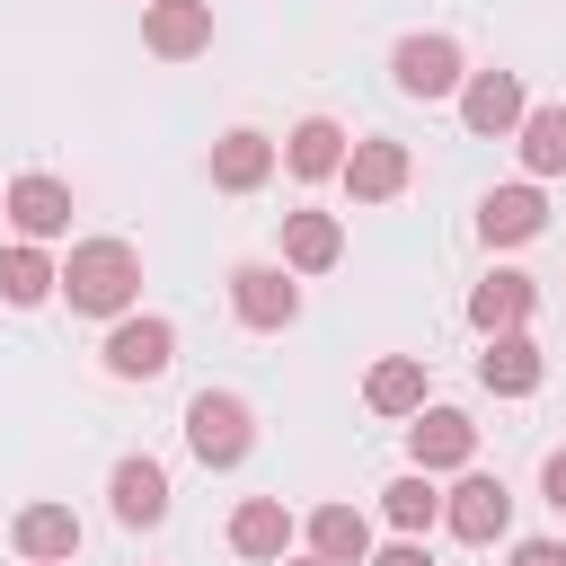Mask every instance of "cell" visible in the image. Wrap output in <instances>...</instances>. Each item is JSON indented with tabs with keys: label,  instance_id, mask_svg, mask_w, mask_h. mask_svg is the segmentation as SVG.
I'll return each instance as SVG.
<instances>
[{
	"label": "cell",
	"instance_id": "cell-23",
	"mask_svg": "<svg viewBox=\"0 0 566 566\" xmlns=\"http://www.w3.org/2000/svg\"><path fill=\"white\" fill-rule=\"evenodd\" d=\"M53 283H62V265H53V256H44L35 239L0 248V301H9V310H35V301H44Z\"/></svg>",
	"mask_w": 566,
	"mask_h": 566
},
{
	"label": "cell",
	"instance_id": "cell-4",
	"mask_svg": "<svg viewBox=\"0 0 566 566\" xmlns=\"http://www.w3.org/2000/svg\"><path fill=\"white\" fill-rule=\"evenodd\" d=\"M230 310H239V327H256V336L292 327V318H301L292 265H230Z\"/></svg>",
	"mask_w": 566,
	"mask_h": 566
},
{
	"label": "cell",
	"instance_id": "cell-21",
	"mask_svg": "<svg viewBox=\"0 0 566 566\" xmlns=\"http://www.w3.org/2000/svg\"><path fill=\"white\" fill-rule=\"evenodd\" d=\"M310 557H327V566H363V557H371V522H363L354 504H318V513H310Z\"/></svg>",
	"mask_w": 566,
	"mask_h": 566
},
{
	"label": "cell",
	"instance_id": "cell-3",
	"mask_svg": "<svg viewBox=\"0 0 566 566\" xmlns=\"http://www.w3.org/2000/svg\"><path fill=\"white\" fill-rule=\"evenodd\" d=\"M389 80H398V97H460L469 62H460V44H451V35H398Z\"/></svg>",
	"mask_w": 566,
	"mask_h": 566
},
{
	"label": "cell",
	"instance_id": "cell-1",
	"mask_svg": "<svg viewBox=\"0 0 566 566\" xmlns=\"http://www.w3.org/2000/svg\"><path fill=\"white\" fill-rule=\"evenodd\" d=\"M80 318H124L133 301H142V256H133V239H80L71 256H62V283H53Z\"/></svg>",
	"mask_w": 566,
	"mask_h": 566
},
{
	"label": "cell",
	"instance_id": "cell-29",
	"mask_svg": "<svg viewBox=\"0 0 566 566\" xmlns=\"http://www.w3.org/2000/svg\"><path fill=\"white\" fill-rule=\"evenodd\" d=\"M274 566H327V557H274Z\"/></svg>",
	"mask_w": 566,
	"mask_h": 566
},
{
	"label": "cell",
	"instance_id": "cell-24",
	"mask_svg": "<svg viewBox=\"0 0 566 566\" xmlns=\"http://www.w3.org/2000/svg\"><path fill=\"white\" fill-rule=\"evenodd\" d=\"M513 142H522V168L531 177H566V106H522Z\"/></svg>",
	"mask_w": 566,
	"mask_h": 566
},
{
	"label": "cell",
	"instance_id": "cell-12",
	"mask_svg": "<svg viewBox=\"0 0 566 566\" xmlns=\"http://www.w3.org/2000/svg\"><path fill=\"white\" fill-rule=\"evenodd\" d=\"M106 495H115V522H133V531H150V522H168V469H159L150 451H133V460H115V478H106Z\"/></svg>",
	"mask_w": 566,
	"mask_h": 566
},
{
	"label": "cell",
	"instance_id": "cell-20",
	"mask_svg": "<svg viewBox=\"0 0 566 566\" xmlns=\"http://www.w3.org/2000/svg\"><path fill=\"white\" fill-rule=\"evenodd\" d=\"M283 168H292V177H336V168H345V124H336V115H301V124L283 133Z\"/></svg>",
	"mask_w": 566,
	"mask_h": 566
},
{
	"label": "cell",
	"instance_id": "cell-11",
	"mask_svg": "<svg viewBox=\"0 0 566 566\" xmlns=\"http://www.w3.org/2000/svg\"><path fill=\"white\" fill-rule=\"evenodd\" d=\"M336 177H345V195H354V203H389V195L407 186V142L371 133V142H354V150H345V168H336Z\"/></svg>",
	"mask_w": 566,
	"mask_h": 566
},
{
	"label": "cell",
	"instance_id": "cell-16",
	"mask_svg": "<svg viewBox=\"0 0 566 566\" xmlns=\"http://www.w3.org/2000/svg\"><path fill=\"white\" fill-rule=\"evenodd\" d=\"M9 539H18V557H35V566H71V557H80V513H71V504H27Z\"/></svg>",
	"mask_w": 566,
	"mask_h": 566
},
{
	"label": "cell",
	"instance_id": "cell-2",
	"mask_svg": "<svg viewBox=\"0 0 566 566\" xmlns=\"http://www.w3.org/2000/svg\"><path fill=\"white\" fill-rule=\"evenodd\" d=\"M186 451H195L203 469H239V460L256 451L248 398H239V389H195V398H186Z\"/></svg>",
	"mask_w": 566,
	"mask_h": 566
},
{
	"label": "cell",
	"instance_id": "cell-10",
	"mask_svg": "<svg viewBox=\"0 0 566 566\" xmlns=\"http://www.w3.org/2000/svg\"><path fill=\"white\" fill-rule=\"evenodd\" d=\"M539 230H548L539 177H531V186H495V195L478 203V239H486V248H522V239H539Z\"/></svg>",
	"mask_w": 566,
	"mask_h": 566
},
{
	"label": "cell",
	"instance_id": "cell-26",
	"mask_svg": "<svg viewBox=\"0 0 566 566\" xmlns=\"http://www.w3.org/2000/svg\"><path fill=\"white\" fill-rule=\"evenodd\" d=\"M363 566H433V557H424V539H416V531H398V539H389V548H371Z\"/></svg>",
	"mask_w": 566,
	"mask_h": 566
},
{
	"label": "cell",
	"instance_id": "cell-25",
	"mask_svg": "<svg viewBox=\"0 0 566 566\" xmlns=\"http://www.w3.org/2000/svg\"><path fill=\"white\" fill-rule=\"evenodd\" d=\"M380 513H389L398 531H416V539H424V531L442 522V495H433V478H424V469H407V478H389V486H380Z\"/></svg>",
	"mask_w": 566,
	"mask_h": 566
},
{
	"label": "cell",
	"instance_id": "cell-15",
	"mask_svg": "<svg viewBox=\"0 0 566 566\" xmlns=\"http://www.w3.org/2000/svg\"><path fill=\"white\" fill-rule=\"evenodd\" d=\"M539 371H548V363H539V345H531L522 327L486 336V354H478V380H486L495 398H531V389H539Z\"/></svg>",
	"mask_w": 566,
	"mask_h": 566
},
{
	"label": "cell",
	"instance_id": "cell-27",
	"mask_svg": "<svg viewBox=\"0 0 566 566\" xmlns=\"http://www.w3.org/2000/svg\"><path fill=\"white\" fill-rule=\"evenodd\" d=\"M513 566H566L557 539H513Z\"/></svg>",
	"mask_w": 566,
	"mask_h": 566
},
{
	"label": "cell",
	"instance_id": "cell-5",
	"mask_svg": "<svg viewBox=\"0 0 566 566\" xmlns=\"http://www.w3.org/2000/svg\"><path fill=\"white\" fill-rule=\"evenodd\" d=\"M168 363H177V327H168V318H133V310H124V318L106 327V371H115V380H159Z\"/></svg>",
	"mask_w": 566,
	"mask_h": 566
},
{
	"label": "cell",
	"instance_id": "cell-6",
	"mask_svg": "<svg viewBox=\"0 0 566 566\" xmlns=\"http://www.w3.org/2000/svg\"><path fill=\"white\" fill-rule=\"evenodd\" d=\"M442 522H451V539H469V548H486V539H504L513 531V495H504V478H460L451 495H442Z\"/></svg>",
	"mask_w": 566,
	"mask_h": 566
},
{
	"label": "cell",
	"instance_id": "cell-9",
	"mask_svg": "<svg viewBox=\"0 0 566 566\" xmlns=\"http://www.w3.org/2000/svg\"><path fill=\"white\" fill-rule=\"evenodd\" d=\"M522 80L513 71H478V80H460V124L478 133V142H504L513 124H522Z\"/></svg>",
	"mask_w": 566,
	"mask_h": 566
},
{
	"label": "cell",
	"instance_id": "cell-19",
	"mask_svg": "<svg viewBox=\"0 0 566 566\" xmlns=\"http://www.w3.org/2000/svg\"><path fill=\"white\" fill-rule=\"evenodd\" d=\"M345 256V221L336 212H283V265L292 274H327Z\"/></svg>",
	"mask_w": 566,
	"mask_h": 566
},
{
	"label": "cell",
	"instance_id": "cell-14",
	"mask_svg": "<svg viewBox=\"0 0 566 566\" xmlns=\"http://www.w3.org/2000/svg\"><path fill=\"white\" fill-rule=\"evenodd\" d=\"M531 301H539V283H531V274H513V265H495V274L469 292V327H478V336H504V327H522V318H531Z\"/></svg>",
	"mask_w": 566,
	"mask_h": 566
},
{
	"label": "cell",
	"instance_id": "cell-13",
	"mask_svg": "<svg viewBox=\"0 0 566 566\" xmlns=\"http://www.w3.org/2000/svg\"><path fill=\"white\" fill-rule=\"evenodd\" d=\"M9 221H18V239H35V248L62 239V230H71V186H62V177H18V186H9Z\"/></svg>",
	"mask_w": 566,
	"mask_h": 566
},
{
	"label": "cell",
	"instance_id": "cell-7",
	"mask_svg": "<svg viewBox=\"0 0 566 566\" xmlns=\"http://www.w3.org/2000/svg\"><path fill=\"white\" fill-rule=\"evenodd\" d=\"M142 44L159 62H195L212 44V0H142Z\"/></svg>",
	"mask_w": 566,
	"mask_h": 566
},
{
	"label": "cell",
	"instance_id": "cell-18",
	"mask_svg": "<svg viewBox=\"0 0 566 566\" xmlns=\"http://www.w3.org/2000/svg\"><path fill=\"white\" fill-rule=\"evenodd\" d=\"M265 177H274V142H265V133L239 124V133L212 142V186H221V195H256Z\"/></svg>",
	"mask_w": 566,
	"mask_h": 566
},
{
	"label": "cell",
	"instance_id": "cell-28",
	"mask_svg": "<svg viewBox=\"0 0 566 566\" xmlns=\"http://www.w3.org/2000/svg\"><path fill=\"white\" fill-rule=\"evenodd\" d=\"M539 495L566 513V451H548V460H539Z\"/></svg>",
	"mask_w": 566,
	"mask_h": 566
},
{
	"label": "cell",
	"instance_id": "cell-8",
	"mask_svg": "<svg viewBox=\"0 0 566 566\" xmlns=\"http://www.w3.org/2000/svg\"><path fill=\"white\" fill-rule=\"evenodd\" d=\"M407 451H416V469H424V478H433V469H469V460H478V424H469L460 407H416Z\"/></svg>",
	"mask_w": 566,
	"mask_h": 566
},
{
	"label": "cell",
	"instance_id": "cell-17",
	"mask_svg": "<svg viewBox=\"0 0 566 566\" xmlns=\"http://www.w3.org/2000/svg\"><path fill=\"white\" fill-rule=\"evenodd\" d=\"M292 531H301V522L283 513V495H248V504L230 513V548H239V557H256V566H274V557L292 548Z\"/></svg>",
	"mask_w": 566,
	"mask_h": 566
},
{
	"label": "cell",
	"instance_id": "cell-22",
	"mask_svg": "<svg viewBox=\"0 0 566 566\" xmlns=\"http://www.w3.org/2000/svg\"><path fill=\"white\" fill-rule=\"evenodd\" d=\"M363 398H371V416H416L424 407V363L416 354H380L371 380H363Z\"/></svg>",
	"mask_w": 566,
	"mask_h": 566
}]
</instances>
